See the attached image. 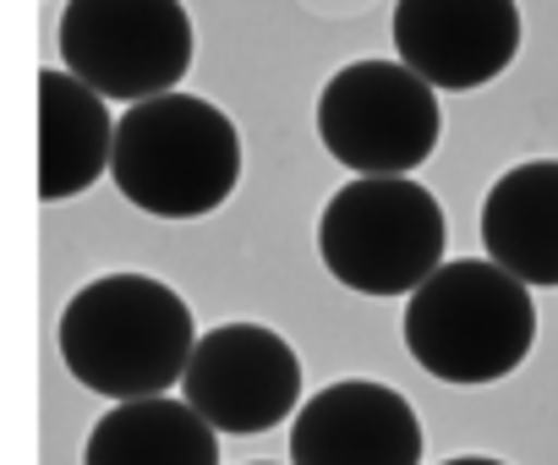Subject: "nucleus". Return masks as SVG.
<instances>
[{
  "label": "nucleus",
  "instance_id": "obj_5",
  "mask_svg": "<svg viewBox=\"0 0 558 465\" xmlns=\"http://www.w3.org/2000/svg\"><path fill=\"white\" fill-rule=\"evenodd\" d=\"M318 137L351 175H411L444 137L438 88L405 61H351L318 94Z\"/></svg>",
  "mask_w": 558,
  "mask_h": 465
},
{
  "label": "nucleus",
  "instance_id": "obj_9",
  "mask_svg": "<svg viewBox=\"0 0 558 465\" xmlns=\"http://www.w3.org/2000/svg\"><path fill=\"white\" fill-rule=\"evenodd\" d=\"M291 465H422V421L400 389L345 378L296 411Z\"/></svg>",
  "mask_w": 558,
  "mask_h": 465
},
{
  "label": "nucleus",
  "instance_id": "obj_10",
  "mask_svg": "<svg viewBox=\"0 0 558 465\" xmlns=\"http://www.w3.org/2000/svg\"><path fill=\"white\" fill-rule=\"evenodd\" d=\"M482 247L531 291L558 285V159L504 170L482 203Z\"/></svg>",
  "mask_w": 558,
  "mask_h": 465
},
{
  "label": "nucleus",
  "instance_id": "obj_4",
  "mask_svg": "<svg viewBox=\"0 0 558 465\" xmlns=\"http://www.w3.org/2000/svg\"><path fill=\"white\" fill-rule=\"evenodd\" d=\"M449 224L411 175H356L318 219V258L356 296H411L444 269Z\"/></svg>",
  "mask_w": 558,
  "mask_h": 465
},
{
  "label": "nucleus",
  "instance_id": "obj_1",
  "mask_svg": "<svg viewBox=\"0 0 558 465\" xmlns=\"http://www.w3.org/2000/svg\"><path fill=\"white\" fill-rule=\"evenodd\" d=\"M56 340L66 372L105 400H148L175 389L197 351L192 307L154 274H105L83 285L66 302Z\"/></svg>",
  "mask_w": 558,
  "mask_h": 465
},
{
  "label": "nucleus",
  "instance_id": "obj_7",
  "mask_svg": "<svg viewBox=\"0 0 558 465\" xmlns=\"http://www.w3.org/2000/svg\"><path fill=\"white\" fill-rule=\"evenodd\" d=\"M181 394L203 421H214L230 438L268 432L302 400V362L263 323H219L197 334Z\"/></svg>",
  "mask_w": 558,
  "mask_h": 465
},
{
  "label": "nucleus",
  "instance_id": "obj_2",
  "mask_svg": "<svg viewBox=\"0 0 558 465\" xmlns=\"http://www.w3.org/2000/svg\"><path fill=\"white\" fill-rule=\"evenodd\" d=\"M110 175L121 197L154 219H203L241 181L235 121L197 94L137 99L116 121Z\"/></svg>",
  "mask_w": 558,
  "mask_h": 465
},
{
  "label": "nucleus",
  "instance_id": "obj_13",
  "mask_svg": "<svg viewBox=\"0 0 558 465\" xmlns=\"http://www.w3.org/2000/svg\"><path fill=\"white\" fill-rule=\"evenodd\" d=\"M444 465H509V460H487V454H460V460H444Z\"/></svg>",
  "mask_w": 558,
  "mask_h": 465
},
{
  "label": "nucleus",
  "instance_id": "obj_3",
  "mask_svg": "<svg viewBox=\"0 0 558 465\" xmlns=\"http://www.w3.org/2000/svg\"><path fill=\"white\" fill-rule=\"evenodd\" d=\"M536 345L531 285L504 264L460 258L444 264L405 302V351L444 383H498Z\"/></svg>",
  "mask_w": 558,
  "mask_h": 465
},
{
  "label": "nucleus",
  "instance_id": "obj_11",
  "mask_svg": "<svg viewBox=\"0 0 558 465\" xmlns=\"http://www.w3.org/2000/svg\"><path fill=\"white\" fill-rule=\"evenodd\" d=\"M116 159V121L105 110V94L83 77L45 72L39 77V197L66 203L88 192Z\"/></svg>",
  "mask_w": 558,
  "mask_h": 465
},
{
  "label": "nucleus",
  "instance_id": "obj_6",
  "mask_svg": "<svg viewBox=\"0 0 558 465\" xmlns=\"http://www.w3.org/2000/svg\"><path fill=\"white\" fill-rule=\"evenodd\" d=\"M61 61L105 99H159L192 72V17L181 0H66Z\"/></svg>",
  "mask_w": 558,
  "mask_h": 465
},
{
  "label": "nucleus",
  "instance_id": "obj_8",
  "mask_svg": "<svg viewBox=\"0 0 558 465\" xmlns=\"http://www.w3.org/2000/svg\"><path fill=\"white\" fill-rule=\"evenodd\" d=\"M395 56L433 88L476 94L520 56L514 0H395Z\"/></svg>",
  "mask_w": 558,
  "mask_h": 465
},
{
  "label": "nucleus",
  "instance_id": "obj_14",
  "mask_svg": "<svg viewBox=\"0 0 558 465\" xmlns=\"http://www.w3.org/2000/svg\"><path fill=\"white\" fill-rule=\"evenodd\" d=\"M263 465H268V460H263Z\"/></svg>",
  "mask_w": 558,
  "mask_h": 465
},
{
  "label": "nucleus",
  "instance_id": "obj_12",
  "mask_svg": "<svg viewBox=\"0 0 558 465\" xmlns=\"http://www.w3.org/2000/svg\"><path fill=\"white\" fill-rule=\"evenodd\" d=\"M83 465H219V427L186 400H116L88 432Z\"/></svg>",
  "mask_w": 558,
  "mask_h": 465
}]
</instances>
